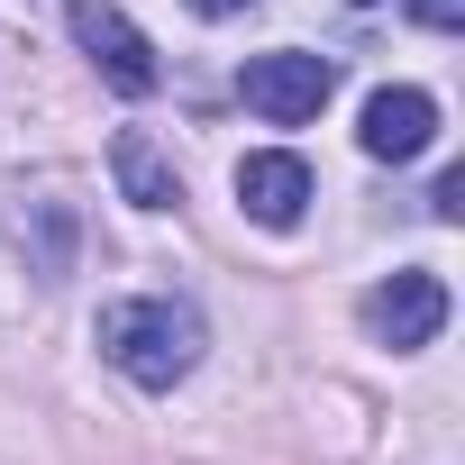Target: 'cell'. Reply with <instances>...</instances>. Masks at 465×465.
<instances>
[{"label":"cell","instance_id":"obj_11","mask_svg":"<svg viewBox=\"0 0 465 465\" xmlns=\"http://www.w3.org/2000/svg\"><path fill=\"white\" fill-rule=\"evenodd\" d=\"M201 19H238V10H256V0H192Z\"/></svg>","mask_w":465,"mask_h":465},{"label":"cell","instance_id":"obj_8","mask_svg":"<svg viewBox=\"0 0 465 465\" xmlns=\"http://www.w3.org/2000/svg\"><path fill=\"white\" fill-rule=\"evenodd\" d=\"M37 274H46V283H64V274H74V219H64L55 201L37 210Z\"/></svg>","mask_w":465,"mask_h":465},{"label":"cell","instance_id":"obj_9","mask_svg":"<svg viewBox=\"0 0 465 465\" xmlns=\"http://www.w3.org/2000/svg\"><path fill=\"white\" fill-rule=\"evenodd\" d=\"M411 19H420V28H438V37H447V28H465V0H411Z\"/></svg>","mask_w":465,"mask_h":465},{"label":"cell","instance_id":"obj_2","mask_svg":"<svg viewBox=\"0 0 465 465\" xmlns=\"http://www.w3.org/2000/svg\"><path fill=\"white\" fill-rule=\"evenodd\" d=\"M238 92H247V110H256V119L302 128V119H320V101L338 92V64H329V55H247Z\"/></svg>","mask_w":465,"mask_h":465},{"label":"cell","instance_id":"obj_4","mask_svg":"<svg viewBox=\"0 0 465 465\" xmlns=\"http://www.w3.org/2000/svg\"><path fill=\"white\" fill-rule=\"evenodd\" d=\"M365 329H374L383 347H429V338L447 329V283H438V274H392V283H374V292H365Z\"/></svg>","mask_w":465,"mask_h":465},{"label":"cell","instance_id":"obj_12","mask_svg":"<svg viewBox=\"0 0 465 465\" xmlns=\"http://www.w3.org/2000/svg\"><path fill=\"white\" fill-rule=\"evenodd\" d=\"M356 10H374V0H356Z\"/></svg>","mask_w":465,"mask_h":465},{"label":"cell","instance_id":"obj_10","mask_svg":"<svg viewBox=\"0 0 465 465\" xmlns=\"http://www.w3.org/2000/svg\"><path fill=\"white\" fill-rule=\"evenodd\" d=\"M429 210H438V219H465V173H456V164L438 173V192H429Z\"/></svg>","mask_w":465,"mask_h":465},{"label":"cell","instance_id":"obj_6","mask_svg":"<svg viewBox=\"0 0 465 465\" xmlns=\"http://www.w3.org/2000/svg\"><path fill=\"white\" fill-rule=\"evenodd\" d=\"M238 201H247V219H256V228H292V219L311 210V164H302V155H283V146H265V155H247V164H238Z\"/></svg>","mask_w":465,"mask_h":465},{"label":"cell","instance_id":"obj_3","mask_svg":"<svg viewBox=\"0 0 465 465\" xmlns=\"http://www.w3.org/2000/svg\"><path fill=\"white\" fill-rule=\"evenodd\" d=\"M64 19H74V37H83V55H92V64H101V74H110V83L128 92V101H146V92L164 83V64H155V46H146V37H137V28H128L119 10H110V0H74Z\"/></svg>","mask_w":465,"mask_h":465},{"label":"cell","instance_id":"obj_5","mask_svg":"<svg viewBox=\"0 0 465 465\" xmlns=\"http://www.w3.org/2000/svg\"><path fill=\"white\" fill-rule=\"evenodd\" d=\"M356 137H365L374 164H411V155L438 137V101H429L420 83H383V92L365 101V128H356Z\"/></svg>","mask_w":465,"mask_h":465},{"label":"cell","instance_id":"obj_7","mask_svg":"<svg viewBox=\"0 0 465 465\" xmlns=\"http://www.w3.org/2000/svg\"><path fill=\"white\" fill-rule=\"evenodd\" d=\"M110 173H119V192H128L137 210H173V201H183V173H173V155H164L146 128H119V137H110Z\"/></svg>","mask_w":465,"mask_h":465},{"label":"cell","instance_id":"obj_1","mask_svg":"<svg viewBox=\"0 0 465 465\" xmlns=\"http://www.w3.org/2000/svg\"><path fill=\"white\" fill-rule=\"evenodd\" d=\"M201 311L173 302V292H137V302H110L101 311V356L137 383V392H173L192 365H201Z\"/></svg>","mask_w":465,"mask_h":465}]
</instances>
